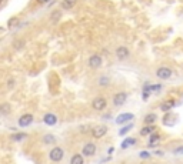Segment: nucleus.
Listing matches in <instances>:
<instances>
[{"label":"nucleus","mask_w":183,"mask_h":164,"mask_svg":"<svg viewBox=\"0 0 183 164\" xmlns=\"http://www.w3.org/2000/svg\"><path fill=\"white\" fill-rule=\"evenodd\" d=\"M63 156H65V153H63V150H62L60 147H53L50 150V153H49L50 160L54 161V163H59V161L63 158Z\"/></svg>","instance_id":"f257e3e1"},{"label":"nucleus","mask_w":183,"mask_h":164,"mask_svg":"<svg viewBox=\"0 0 183 164\" xmlns=\"http://www.w3.org/2000/svg\"><path fill=\"white\" fill-rule=\"evenodd\" d=\"M106 104H107L106 99L99 96V97H96L95 100L92 101V107L95 109V110H97V111H102L103 109H106Z\"/></svg>","instance_id":"f03ea898"},{"label":"nucleus","mask_w":183,"mask_h":164,"mask_svg":"<svg viewBox=\"0 0 183 164\" xmlns=\"http://www.w3.org/2000/svg\"><path fill=\"white\" fill-rule=\"evenodd\" d=\"M156 76L159 79H162V80H167V79L172 77V70H170L169 67H160V69L156 70Z\"/></svg>","instance_id":"7ed1b4c3"},{"label":"nucleus","mask_w":183,"mask_h":164,"mask_svg":"<svg viewBox=\"0 0 183 164\" xmlns=\"http://www.w3.org/2000/svg\"><path fill=\"white\" fill-rule=\"evenodd\" d=\"M115 53H116V57H117L119 60H126V59H127V57L130 56L129 49H127V47H125V46L117 47Z\"/></svg>","instance_id":"20e7f679"},{"label":"nucleus","mask_w":183,"mask_h":164,"mask_svg":"<svg viewBox=\"0 0 183 164\" xmlns=\"http://www.w3.org/2000/svg\"><path fill=\"white\" fill-rule=\"evenodd\" d=\"M106 133H107V127H106V126H96V127H93V130H92V136L95 138L103 137Z\"/></svg>","instance_id":"39448f33"},{"label":"nucleus","mask_w":183,"mask_h":164,"mask_svg":"<svg viewBox=\"0 0 183 164\" xmlns=\"http://www.w3.org/2000/svg\"><path fill=\"white\" fill-rule=\"evenodd\" d=\"M126 99H127V94L123 93V91H120V93H116L115 97H113V104L115 106H123V104L126 103Z\"/></svg>","instance_id":"423d86ee"},{"label":"nucleus","mask_w":183,"mask_h":164,"mask_svg":"<svg viewBox=\"0 0 183 164\" xmlns=\"http://www.w3.org/2000/svg\"><path fill=\"white\" fill-rule=\"evenodd\" d=\"M100 66H102V57L97 56V54L90 56V59H89V67H92V69H99Z\"/></svg>","instance_id":"0eeeda50"},{"label":"nucleus","mask_w":183,"mask_h":164,"mask_svg":"<svg viewBox=\"0 0 183 164\" xmlns=\"http://www.w3.org/2000/svg\"><path fill=\"white\" fill-rule=\"evenodd\" d=\"M95 153H96V144H93V143L85 144V147H83V153H82L85 157H90V156H93Z\"/></svg>","instance_id":"6e6552de"},{"label":"nucleus","mask_w":183,"mask_h":164,"mask_svg":"<svg viewBox=\"0 0 183 164\" xmlns=\"http://www.w3.org/2000/svg\"><path fill=\"white\" fill-rule=\"evenodd\" d=\"M32 121H33V116L32 114H23L20 118H19V126L20 127H27L30 126Z\"/></svg>","instance_id":"1a4fd4ad"},{"label":"nucleus","mask_w":183,"mask_h":164,"mask_svg":"<svg viewBox=\"0 0 183 164\" xmlns=\"http://www.w3.org/2000/svg\"><path fill=\"white\" fill-rule=\"evenodd\" d=\"M132 118H133V114L123 113V114H120V116H117V118H116V123H117V124H123V123H126V121L132 120Z\"/></svg>","instance_id":"9d476101"},{"label":"nucleus","mask_w":183,"mask_h":164,"mask_svg":"<svg viewBox=\"0 0 183 164\" xmlns=\"http://www.w3.org/2000/svg\"><path fill=\"white\" fill-rule=\"evenodd\" d=\"M43 121L47 124V126H54V124H56V121H57V117H56L54 114H52V113H47L43 117Z\"/></svg>","instance_id":"9b49d317"},{"label":"nucleus","mask_w":183,"mask_h":164,"mask_svg":"<svg viewBox=\"0 0 183 164\" xmlns=\"http://www.w3.org/2000/svg\"><path fill=\"white\" fill-rule=\"evenodd\" d=\"M76 3H77V0H62V7L63 9H72V7H75Z\"/></svg>","instance_id":"f8f14e48"},{"label":"nucleus","mask_w":183,"mask_h":164,"mask_svg":"<svg viewBox=\"0 0 183 164\" xmlns=\"http://www.w3.org/2000/svg\"><path fill=\"white\" fill-rule=\"evenodd\" d=\"M83 157L85 156H80V154H75L70 160V164H83Z\"/></svg>","instance_id":"ddd939ff"},{"label":"nucleus","mask_w":183,"mask_h":164,"mask_svg":"<svg viewBox=\"0 0 183 164\" xmlns=\"http://www.w3.org/2000/svg\"><path fill=\"white\" fill-rule=\"evenodd\" d=\"M143 121H145V124H147V126H149V124H153L155 121H156V114H153V113L147 114Z\"/></svg>","instance_id":"4468645a"},{"label":"nucleus","mask_w":183,"mask_h":164,"mask_svg":"<svg viewBox=\"0 0 183 164\" xmlns=\"http://www.w3.org/2000/svg\"><path fill=\"white\" fill-rule=\"evenodd\" d=\"M160 90H162V86H160V84H153L150 87H147V86L145 87V93H147V91L152 93V91H160Z\"/></svg>","instance_id":"2eb2a0df"},{"label":"nucleus","mask_w":183,"mask_h":164,"mask_svg":"<svg viewBox=\"0 0 183 164\" xmlns=\"http://www.w3.org/2000/svg\"><path fill=\"white\" fill-rule=\"evenodd\" d=\"M175 106V101L173 100H169V101H165V103L162 104V110L163 111H167V110H170V109Z\"/></svg>","instance_id":"dca6fc26"},{"label":"nucleus","mask_w":183,"mask_h":164,"mask_svg":"<svg viewBox=\"0 0 183 164\" xmlns=\"http://www.w3.org/2000/svg\"><path fill=\"white\" fill-rule=\"evenodd\" d=\"M153 130H155L153 126H146V127H143L142 130H140V134H142V136H147V134L153 133Z\"/></svg>","instance_id":"f3484780"},{"label":"nucleus","mask_w":183,"mask_h":164,"mask_svg":"<svg viewBox=\"0 0 183 164\" xmlns=\"http://www.w3.org/2000/svg\"><path fill=\"white\" fill-rule=\"evenodd\" d=\"M135 143H136V140H135V138H126V140L122 143V147H123V148L130 147V146H133Z\"/></svg>","instance_id":"a211bd4d"},{"label":"nucleus","mask_w":183,"mask_h":164,"mask_svg":"<svg viewBox=\"0 0 183 164\" xmlns=\"http://www.w3.org/2000/svg\"><path fill=\"white\" fill-rule=\"evenodd\" d=\"M17 23H19V19H17V17H12L10 20L7 22V26H9V27H13V26H16Z\"/></svg>","instance_id":"6ab92c4d"},{"label":"nucleus","mask_w":183,"mask_h":164,"mask_svg":"<svg viewBox=\"0 0 183 164\" xmlns=\"http://www.w3.org/2000/svg\"><path fill=\"white\" fill-rule=\"evenodd\" d=\"M9 110H10V106H9V104H7V103L2 104V113L7 114V113H9Z\"/></svg>","instance_id":"aec40b11"},{"label":"nucleus","mask_w":183,"mask_h":164,"mask_svg":"<svg viewBox=\"0 0 183 164\" xmlns=\"http://www.w3.org/2000/svg\"><path fill=\"white\" fill-rule=\"evenodd\" d=\"M26 137V134H23V133H20V134H14V136H12V140H22V138H24Z\"/></svg>","instance_id":"412c9836"},{"label":"nucleus","mask_w":183,"mask_h":164,"mask_svg":"<svg viewBox=\"0 0 183 164\" xmlns=\"http://www.w3.org/2000/svg\"><path fill=\"white\" fill-rule=\"evenodd\" d=\"M44 143H46V144H47V143L53 144L54 143V137H53V136H46V137H44Z\"/></svg>","instance_id":"4be33fe9"},{"label":"nucleus","mask_w":183,"mask_h":164,"mask_svg":"<svg viewBox=\"0 0 183 164\" xmlns=\"http://www.w3.org/2000/svg\"><path fill=\"white\" fill-rule=\"evenodd\" d=\"M130 128H132V124H129V126H127V127L122 128V130H120V133H119V134H126V131H129Z\"/></svg>","instance_id":"5701e85b"},{"label":"nucleus","mask_w":183,"mask_h":164,"mask_svg":"<svg viewBox=\"0 0 183 164\" xmlns=\"http://www.w3.org/2000/svg\"><path fill=\"white\" fill-rule=\"evenodd\" d=\"M140 157H142V158H147V157H150V154L146 153V151H143V153L140 154Z\"/></svg>","instance_id":"b1692460"},{"label":"nucleus","mask_w":183,"mask_h":164,"mask_svg":"<svg viewBox=\"0 0 183 164\" xmlns=\"http://www.w3.org/2000/svg\"><path fill=\"white\" fill-rule=\"evenodd\" d=\"M50 0H37V3L39 4H46V3H49Z\"/></svg>","instance_id":"393cba45"},{"label":"nucleus","mask_w":183,"mask_h":164,"mask_svg":"<svg viewBox=\"0 0 183 164\" xmlns=\"http://www.w3.org/2000/svg\"><path fill=\"white\" fill-rule=\"evenodd\" d=\"M107 79H100V80H99V83H100V84H106V83H107Z\"/></svg>","instance_id":"a878e982"},{"label":"nucleus","mask_w":183,"mask_h":164,"mask_svg":"<svg viewBox=\"0 0 183 164\" xmlns=\"http://www.w3.org/2000/svg\"><path fill=\"white\" fill-rule=\"evenodd\" d=\"M52 17H60V12H54V13L52 14Z\"/></svg>","instance_id":"bb28decb"},{"label":"nucleus","mask_w":183,"mask_h":164,"mask_svg":"<svg viewBox=\"0 0 183 164\" xmlns=\"http://www.w3.org/2000/svg\"><path fill=\"white\" fill-rule=\"evenodd\" d=\"M13 84H14V80H13V79H10V80H9V86H10V87H12Z\"/></svg>","instance_id":"cd10ccee"},{"label":"nucleus","mask_w":183,"mask_h":164,"mask_svg":"<svg viewBox=\"0 0 183 164\" xmlns=\"http://www.w3.org/2000/svg\"><path fill=\"white\" fill-rule=\"evenodd\" d=\"M176 153H183V147H179V148H177Z\"/></svg>","instance_id":"c85d7f7f"}]
</instances>
